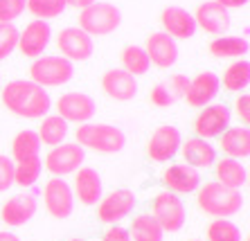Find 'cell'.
<instances>
[{
	"label": "cell",
	"mask_w": 250,
	"mask_h": 241,
	"mask_svg": "<svg viewBox=\"0 0 250 241\" xmlns=\"http://www.w3.org/2000/svg\"><path fill=\"white\" fill-rule=\"evenodd\" d=\"M0 100L7 111L16 118L39 120L45 118L52 108V97L43 86L29 81V79H14L0 88Z\"/></svg>",
	"instance_id": "cell-1"
},
{
	"label": "cell",
	"mask_w": 250,
	"mask_h": 241,
	"mask_svg": "<svg viewBox=\"0 0 250 241\" xmlns=\"http://www.w3.org/2000/svg\"><path fill=\"white\" fill-rule=\"evenodd\" d=\"M196 192H198V196H196L198 207H201V212H205L208 217L230 219V217H234L237 212H241V207H244V196H241L239 189L223 187V185H219L216 181L201 185Z\"/></svg>",
	"instance_id": "cell-2"
},
{
	"label": "cell",
	"mask_w": 250,
	"mask_h": 241,
	"mask_svg": "<svg viewBox=\"0 0 250 241\" xmlns=\"http://www.w3.org/2000/svg\"><path fill=\"white\" fill-rule=\"evenodd\" d=\"M75 138L79 147L97 153H106V156L120 153L126 147V133L120 126H113V124H79Z\"/></svg>",
	"instance_id": "cell-3"
},
{
	"label": "cell",
	"mask_w": 250,
	"mask_h": 241,
	"mask_svg": "<svg viewBox=\"0 0 250 241\" xmlns=\"http://www.w3.org/2000/svg\"><path fill=\"white\" fill-rule=\"evenodd\" d=\"M75 77V65L61 54H43L29 65V81L39 83L43 88H59L65 86Z\"/></svg>",
	"instance_id": "cell-4"
},
{
	"label": "cell",
	"mask_w": 250,
	"mask_h": 241,
	"mask_svg": "<svg viewBox=\"0 0 250 241\" xmlns=\"http://www.w3.org/2000/svg\"><path fill=\"white\" fill-rule=\"evenodd\" d=\"M122 25V12L113 2H93L79 14V27L88 36H108Z\"/></svg>",
	"instance_id": "cell-5"
},
{
	"label": "cell",
	"mask_w": 250,
	"mask_h": 241,
	"mask_svg": "<svg viewBox=\"0 0 250 241\" xmlns=\"http://www.w3.org/2000/svg\"><path fill=\"white\" fill-rule=\"evenodd\" d=\"M151 217L158 221V225L163 228V232H178L185 225L187 212L185 205L178 194L171 192H160L151 203Z\"/></svg>",
	"instance_id": "cell-6"
},
{
	"label": "cell",
	"mask_w": 250,
	"mask_h": 241,
	"mask_svg": "<svg viewBox=\"0 0 250 241\" xmlns=\"http://www.w3.org/2000/svg\"><path fill=\"white\" fill-rule=\"evenodd\" d=\"M86 160V149L79 147L77 142H61L52 147L45 156V169L54 178H63L68 174H75Z\"/></svg>",
	"instance_id": "cell-7"
},
{
	"label": "cell",
	"mask_w": 250,
	"mask_h": 241,
	"mask_svg": "<svg viewBox=\"0 0 250 241\" xmlns=\"http://www.w3.org/2000/svg\"><path fill=\"white\" fill-rule=\"evenodd\" d=\"M135 203H138V199H135L133 189H128V187L113 189L111 194H106L99 199L97 219L102 223L117 225L122 219H126L128 214L135 210Z\"/></svg>",
	"instance_id": "cell-8"
},
{
	"label": "cell",
	"mask_w": 250,
	"mask_h": 241,
	"mask_svg": "<svg viewBox=\"0 0 250 241\" xmlns=\"http://www.w3.org/2000/svg\"><path fill=\"white\" fill-rule=\"evenodd\" d=\"M97 113V104L90 95L79 93V90H70L63 93L57 100V115L63 118L65 122L75 124H88Z\"/></svg>",
	"instance_id": "cell-9"
},
{
	"label": "cell",
	"mask_w": 250,
	"mask_h": 241,
	"mask_svg": "<svg viewBox=\"0 0 250 241\" xmlns=\"http://www.w3.org/2000/svg\"><path fill=\"white\" fill-rule=\"evenodd\" d=\"M232 122V113L226 104H208L201 108V113L194 120V133L201 140L219 138Z\"/></svg>",
	"instance_id": "cell-10"
},
{
	"label": "cell",
	"mask_w": 250,
	"mask_h": 241,
	"mask_svg": "<svg viewBox=\"0 0 250 241\" xmlns=\"http://www.w3.org/2000/svg\"><path fill=\"white\" fill-rule=\"evenodd\" d=\"M43 203H45V210L50 212V217L54 219H68L72 217L75 212V194H72V187L63 178H50L43 187Z\"/></svg>",
	"instance_id": "cell-11"
},
{
	"label": "cell",
	"mask_w": 250,
	"mask_h": 241,
	"mask_svg": "<svg viewBox=\"0 0 250 241\" xmlns=\"http://www.w3.org/2000/svg\"><path fill=\"white\" fill-rule=\"evenodd\" d=\"M57 47L68 61H88L95 52L93 36H88L82 27H65L59 32Z\"/></svg>",
	"instance_id": "cell-12"
},
{
	"label": "cell",
	"mask_w": 250,
	"mask_h": 241,
	"mask_svg": "<svg viewBox=\"0 0 250 241\" xmlns=\"http://www.w3.org/2000/svg\"><path fill=\"white\" fill-rule=\"evenodd\" d=\"M181 142H183L181 131L176 129V126L163 124V126H158L153 131L149 142H146V153H149V158L153 162H169L178 153Z\"/></svg>",
	"instance_id": "cell-13"
},
{
	"label": "cell",
	"mask_w": 250,
	"mask_h": 241,
	"mask_svg": "<svg viewBox=\"0 0 250 241\" xmlns=\"http://www.w3.org/2000/svg\"><path fill=\"white\" fill-rule=\"evenodd\" d=\"M50 39H52L50 23L47 20H32L29 25H25L23 32H18L16 47L27 59H39V57H43L47 45H50Z\"/></svg>",
	"instance_id": "cell-14"
},
{
	"label": "cell",
	"mask_w": 250,
	"mask_h": 241,
	"mask_svg": "<svg viewBox=\"0 0 250 241\" xmlns=\"http://www.w3.org/2000/svg\"><path fill=\"white\" fill-rule=\"evenodd\" d=\"M192 16H194V20H196V27H201L203 32H208V34H212V36H226V32L230 30V25H232L230 12L223 9L214 0L201 2L196 14H192Z\"/></svg>",
	"instance_id": "cell-15"
},
{
	"label": "cell",
	"mask_w": 250,
	"mask_h": 241,
	"mask_svg": "<svg viewBox=\"0 0 250 241\" xmlns=\"http://www.w3.org/2000/svg\"><path fill=\"white\" fill-rule=\"evenodd\" d=\"M146 57L151 61V65L160 68V70H169L174 68L178 61V43L165 32H153L146 39Z\"/></svg>",
	"instance_id": "cell-16"
},
{
	"label": "cell",
	"mask_w": 250,
	"mask_h": 241,
	"mask_svg": "<svg viewBox=\"0 0 250 241\" xmlns=\"http://www.w3.org/2000/svg\"><path fill=\"white\" fill-rule=\"evenodd\" d=\"M219 88H221V77L216 72H198L194 79H189V86H187L183 100L194 108H203V106L212 104V100L219 95Z\"/></svg>",
	"instance_id": "cell-17"
},
{
	"label": "cell",
	"mask_w": 250,
	"mask_h": 241,
	"mask_svg": "<svg viewBox=\"0 0 250 241\" xmlns=\"http://www.w3.org/2000/svg\"><path fill=\"white\" fill-rule=\"evenodd\" d=\"M160 23H163V32L171 36L174 41L176 39H181V41L183 39H192L198 30L192 14L176 5L165 7L163 14H160Z\"/></svg>",
	"instance_id": "cell-18"
},
{
	"label": "cell",
	"mask_w": 250,
	"mask_h": 241,
	"mask_svg": "<svg viewBox=\"0 0 250 241\" xmlns=\"http://www.w3.org/2000/svg\"><path fill=\"white\" fill-rule=\"evenodd\" d=\"M102 90L115 101H131L138 95V79L122 68H111L102 75Z\"/></svg>",
	"instance_id": "cell-19"
},
{
	"label": "cell",
	"mask_w": 250,
	"mask_h": 241,
	"mask_svg": "<svg viewBox=\"0 0 250 241\" xmlns=\"http://www.w3.org/2000/svg\"><path fill=\"white\" fill-rule=\"evenodd\" d=\"M36 214V199L32 194H16L7 199L0 207V221L12 228H21Z\"/></svg>",
	"instance_id": "cell-20"
},
{
	"label": "cell",
	"mask_w": 250,
	"mask_h": 241,
	"mask_svg": "<svg viewBox=\"0 0 250 241\" xmlns=\"http://www.w3.org/2000/svg\"><path fill=\"white\" fill-rule=\"evenodd\" d=\"M72 194L79 199L82 205H97L99 199L104 196V182L97 169L93 167H79L75 171V189Z\"/></svg>",
	"instance_id": "cell-21"
},
{
	"label": "cell",
	"mask_w": 250,
	"mask_h": 241,
	"mask_svg": "<svg viewBox=\"0 0 250 241\" xmlns=\"http://www.w3.org/2000/svg\"><path fill=\"white\" fill-rule=\"evenodd\" d=\"M163 181L169 187L167 192H171V194H192L201 187V171L185 165V162H178V165H171L169 169H165Z\"/></svg>",
	"instance_id": "cell-22"
},
{
	"label": "cell",
	"mask_w": 250,
	"mask_h": 241,
	"mask_svg": "<svg viewBox=\"0 0 250 241\" xmlns=\"http://www.w3.org/2000/svg\"><path fill=\"white\" fill-rule=\"evenodd\" d=\"M187 86H189V79L185 75H171L167 81H160L153 86L151 93H149V100L158 108H169L185 97Z\"/></svg>",
	"instance_id": "cell-23"
},
{
	"label": "cell",
	"mask_w": 250,
	"mask_h": 241,
	"mask_svg": "<svg viewBox=\"0 0 250 241\" xmlns=\"http://www.w3.org/2000/svg\"><path fill=\"white\" fill-rule=\"evenodd\" d=\"M178 151L183 153L185 165L194 167V169H208V167H214V162H216V149L208 140H201L196 136L181 142Z\"/></svg>",
	"instance_id": "cell-24"
},
{
	"label": "cell",
	"mask_w": 250,
	"mask_h": 241,
	"mask_svg": "<svg viewBox=\"0 0 250 241\" xmlns=\"http://www.w3.org/2000/svg\"><path fill=\"white\" fill-rule=\"evenodd\" d=\"M221 151L226 158L244 160L250 156V131L248 126H228L221 133Z\"/></svg>",
	"instance_id": "cell-25"
},
{
	"label": "cell",
	"mask_w": 250,
	"mask_h": 241,
	"mask_svg": "<svg viewBox=\"0 0 250 241\" xmlns=\"http://www.w3.org/2000/svg\"><path fill=\"white\" fill-rule=\"evenodd\" d=\"M214 174H216V182L230 189H241L248 182V169L241 165V160H234V158L216 160Z\"/></svg>",
	"instance_id": "cell-26"
},
{
	"label": "cell",
	"mask_w": 250,
	"mask_h": 241,
	"mask_svg": "<svg viewBox=\"0 0 250 241\" xmlns=\"http://www.w3.org/2000/svg\"><path fill=\"white\" fill-rule=\"evenodd\" d=\"M250 45L241 36H216L209 43V54L216 59H244Z\"/></svg>",
	"instance_id": "cell-27"
},
{
	"label": "cell",
	"mask_w": 250,
	"mask_h": 241,
	"mask_svg": "<svg viewBox=\"0 0 250 241\" xmlns=\"http://www.w3.org/2000/svg\"><path fill=\"white\" fill-rule=\"evenodd\" d=\"M39 140L41 144H47V147H57L61 142H65L68 138L70 129H68V122L59 115H45L41 120V126H39Z\"/></svg>",
	"instance_id": "cell-28"
},
{
	"label": "cell",
	"mask_w": 250,
	"mask_h": 241,
	"mask_svg": "<svg viewBox=\"0 0 250 241\" xmlns=\"http://www.w3.org/2000/svg\"><path fill=\"white\" fill-rule=\"evenodd\" d=\"M41 151V140H39V133L32 129H25L21 133H16L12 142V156L9 158L14 162H21V160H29V158H36Z\"/></svg>",
	"instance_id": "cell-29"
},
{
	"label": "cell",
	"mask_w": 250,
	"mask_h": 241,
	"mask_svg": "<svg viewBox=\"0 0 250 241\" xmlns=\"http://www.w3.org/2000/svg\"><path fill=\"white\" fill-rule=\"evenodd\" d=\"M120 61H122V70L128 72L131 77H142L149 72L151 68V61L146 57V50L140 45H126L120 54Z\"/></svg>",
	"instance_id": "cell-30"
},
{
	"label": "cell",
	"mask_w": 250,
	"mask_h": 241,
	"mask_svg": "<svg viewBox=\"0 0 250 241\" xmlns=\"http://www.w3.org/2000/svg\"><path fill=\"white\" fill-rule=\"evenodd\" d=\"M131 241H163L165 232L151 214H138L128 228Z\"/></svg>",
	"instance_id": "cell-31"
},
{
	"label": "cell",
	"mask_w": 250,
	"mask_h": 241,
	"mask_svg": "<svg viewBox=\"0 0 250 241\" xmlns=\"http://www.w3.org/2000/svg\"><path fill=\"white\" fill-rule=\"evenodd\" d=\"M223 88L230 93H246L250 86V63L248 61H232L223 72Z\"/></svg>",
	"instance_id": "cell-32"
},
{
	"label": "cell",
	"mask_w": 250,
	"mask_h": 241,
	"mask_svg": "<svg viewBox=\"0 0 250 241\" xmlns=\"http://www.w3.org/2000/svg\"><path fill=\"white\" fill-rule=\"evenodd\" d=\"M43 171V160L41 156L29 160H21V162H14V182L21 185V187H32L39 178H41Z\"/></svg>",
	"instance_id": "cell-33"
},
{
	"label": "cell",
	"mask_w": 250,
	"mask_h": 241,
	"mask_svg": "<svg viewBox=\"0 0 250 241\" xmlns=\"http://www.w3.org/2000/svg\"><path fill=\"white\" fill-rule=\"evenodd\" d=\"M208 241H241V230L230 219H214L208 225Z\"/></svg>",
	"instance_id": "cell-34"
},
{
	"label": "cell",
	"mask_w": 250,
	"mask_h": 241,
	"mask_svg": "<svg viewBox=\"0 0 250 241\" xmlns=\"http://www.w3.org/2000/svg\"><path fill=\"white\" fill-rule=\"evenodd\" d=\"M27 12L36 20H50L65 12L63 0H27Z\"/></svg>",
	"instance_id": "cell-35"
},
{
	"label": "cell",
	"mask_w": 250,
	"mask_h": 241,
	"mask_svg": "<svg viewBox=\"0 0 250 241\" xmlns=\"http://www.w3.org/2000/svg\"><path fill=\"white\" fill-rule=\"evenodd\" d=\"M18 45V30L14 23H0V61L7 59Z\"/></svg>",
	"instance_id": "cell-36"
},
{
	"label": "cell",
	"mask_w": 250,
	"mask_h": 241,
	"mask_svg": "<svg viewBox=\"0 0 250 241\" xmlns=\"http://www.w3.org/2000/svg\"><path fill=\"white\" fill-rule=\"evenodd\" d=\"M27 9V0H0V23H14Z\"/></svg>",
	"instance_id": "cell-37"
},
{
	"label": "cell",
	"mask_w": 250,
	"mask_h": 241,
	"mask_svg": "<svg viewBox=\"0 0 250 241\" xmlns=\"http://www.w3.org/2000/svg\"><path fill=\"white\" fill-rule=\"evenodd\" d=\"M14 185V160L5 153H0V192H7V189Z\"/></svg>",
	"instance_id": "cell-38"
},
{
	"label": "cell",
	"mask_w": 250,
	"mask_h": 241,
	"mask_svg": "<svg viewBox=\"0 0 250 241\" xmlns=\"http://www.w3.org/2000/svg\"><path fill=\"white\" fill-rule=\"evenodd\" d=\"M234 115L244 122V126H248V122H250V95L248 93H239V97L234 100Z\"/></svg>",
	"instance_id": "cell-39"
},
{
	"label": "cell",
	"mask_w": 250,
	"mask_h": 241,
	"mask_svg": "<svg viewBox=\"0 0 250 241\" xmlns=\"http://www.w3.org/2000/svg\"><path fill=\"white\" fill-rule=\"evenodd\" d=\"M102 241H131V237H128L126 228H122V225H111V228L104 232Z\"/></svg>",
	"instance_id": "cell-40"
},
{
	"label": "cell",
	"mask_w": 250,
	"mask_h": 241,
	"mask_svg": "<svg viewBox=\"0 0 250 241\" xmlns=\"http://www.w3.org/2000/svg\"><path fill=\"white\" fill-rule=\"evenodd\" d=\"M214 2H219L228 12H230V9H241V7L248 5V0H214Z\"/></svg>",
	"instance_id": "cell-41"
},
{
	"label": "cell",
	"mask_w": 250,
	"mask_h": 241,
	"mask_svg": "<svg viewBox=\"0 0 250 241\" xmlns=\"http://www.w3.org/2000/svg\"><path fill=\"white\" fill-rule=\"evenodd\" d=\"M65 7H75V9H86V7H90L93 2H97V0H63Z\"/></svg>",
	"instance_id": "cell-42"
},
{
	"label": "cell",
	"mask_w": 250,
	"mask_h": 241,
	"mask_svg": "<svg viewBox=\"0 0 250 241\" xmlns=\"http://www.w3.org/2000/svg\"><path fill=\"white\" fill-rule=\"evenodd\" d=\"M0 241H21V237L14 235V232H7V230H2V232H0Z\"/></svg>",
	"instance_id": "cell-43"
},
{
	"label": "cell",
	"mask_w": 250,
	"mask_h": 241,
	"mask_svg": "<svg viewBox=\"0 0 250 241\" xmlns=\"http://www.w3.org/2000/svg\"><path fill=\"white\" fill-rule=\"evenodd\" d=\"M68 241H83V239H68Z\"/></svg>",
	"instance_id": "cell-44"
},
{
	"label": "cell",
	"mask_w": 250,
	"mask_h": 241,
	"mask_svg": "<svg viewBox=\"0 0 250 241\" xmlns=\"http://www.w3.org/2000/svg\"><path fill=\"white\" fill-rule=\"evenodd\" d=\"M189 241H201V239H189Z\"/></svg>",
	"instance_id": "cell-45"
}]
</instances>
